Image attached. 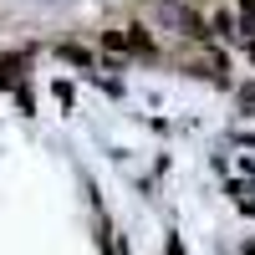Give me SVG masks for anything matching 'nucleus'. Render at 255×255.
<instances>
[{
	"mask_svg": "<svg viewBox=\"0 0 255 255\" xmlns=\"http://www.w3.org/2000/svg\"><path fill=\"white\" fill-rule=\"evenodd\" d=\"M250 56H255V41H250Z\"/></svg>",
	"mask_w": 255,
	"mask_h": 255,
	"instance_id": "nucleus-1",
	"label": "nucleus"
}]
</instances>
